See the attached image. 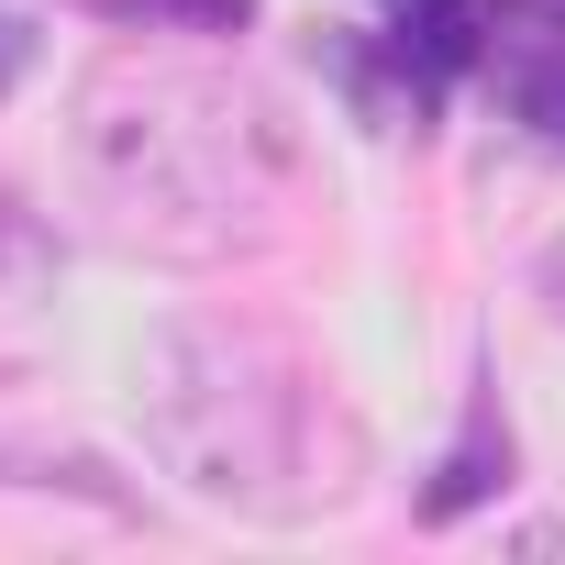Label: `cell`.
Masks as SVG:
<instances>
[{"label":"cell","mask_w":565,"mask_h":565,"mask_svg":"<svg viewBox=\"0 0 565 565\" xmlns=\"http://www.w3.org/2000/svg\"><path fill=\"white\" fill-rule=\"evenodd\" d=\"M67 178L111 255L145 266H233L277 233L289 122L211 56H100L67 89Z\"/></svg>","instance_id":"1"},{"label":"cell","mask_w":565,"mask_h":565,"mask_svg":"<svg viewBox=\"0 0 565 565\" xmlns=\"http://www.w3.org/2000/svg\"><path fill=\"white\" fill-rule=\"evenodd\" d=\"M134 411L145 455L233 521H322L366 488V433L333 399V377L266 322L189 311L134 355Z\"/></svg>","instance_id":"2"},{"label":"cell","mask_w":565,"mask_h":565,"mask_svg":"<svg viewBox=\"0 0 565 565\" xmlns=\"http://www.w3.org/2000/svg\"><path fill=\"white\" fill-rule=\"evenodd\" d=\"M477 56H488V0H377V23H355L344 45H333V67H344V89L399 134H422L444 100H455V78H477Z\"/></svg>","instance_id":"3"},{"label":"cell","mask_w":565,"mask_h":565,"mask_svg":"<svg viewBox=\"0 0 565 565\" xmlns=\"http://www.w3.org/2000/svg\"><path fill=\"white\" fill-rule=\"evenodd\" d=\"M477 78L499 89V111L521 134H543L565 156V0H488V56Z\"/></svg>","instance_id":"4"},{"label":"cell","mask_w":565,"mask_h":565,"mask_svg":"<svg viewBox=\"0 0 565 565\" xmlns=\"http://www.w3.org/2000/svg\"><path fill=\"white\" fill-rule=\"evenodd\" d=\"M510 466H521V444H510V411H499V377H477V388H466V422H455V444L433 455V488H422V521H433V532H455L466 510H488V499L510 488Z\"/></svg>","instance_id":"5"},{"label":"cell","mask_w":565,"mask_h":565,"mask_svg":"<svg viewBox=\"0 0 565 565\" xmlns=\"http://www.w3.org/2000/svg\"><path fill=\"white\" fill-rule=\"evenodd\" d=\"M0 488H45V499H89V510H111V521H134L145 499L89 455V444H12L0 433Z\"/></svg>","instance_id":"6"},{"label":"cell","mask_w":565,"mask_h":565,"mask_svg":"<svg viewBox=\"0 0 565 565\" xmlns=\"http://www.w3.org/2000/svg\"><path fill=\"white\" fill-rule=\"evenodd\" d=\"M89 23H122V34H255L266 0H67Z\"/></svg>","instance_id":"7"},{"label":"cell","mask_w":565,"mask_h":565,"mask_svg":"<svg viewBox=\"0 0 565 565\" xmlns=\"http://www.w3.org/2000/svg\"><path fill=\"white\" fill-rule=\"evenodd\" d=\"M23 67H34V34H23L12 12H0V100H12V78H23Z\"/></svg>","instance_id":"8"},{"label":"cell","mask_w":565,"mask_h":565,"mask_svg":"<svg viewBox=\"0 0 565 565\" xmlns=\"http://www.w3.org/2000/svg\"><path fill=\"white\" fill-rule=\"evenodd\" d=\"M543 300H554V322H565V244H543Z\"/></svg>","instance_id":"9"}]
</instances>
